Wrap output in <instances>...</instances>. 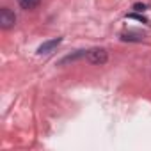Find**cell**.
I'll use <instances>...</instances> for the list:
<instances>
[{"label": "cell", "mask_w": 151, "mask_h": 151, "mask_svg": "<svg viewBox=\"0 0 151 151\" xmlns=\"http://www.w3.org/2000/svg\"><path fill=\"white\" fill-rule=\"evenodd\" d=\"M16 23V16L11 9L4 7L2 11H0V25H2V29H11L13 25Z\"/></svg>", "instance_id": "cell-1"}, {"label": "cell", "mask_w": 151, "mask_h": 151, "mask_svg": "<svg viewBox=\"0 0 151 151\" xmlns=\"http://www.w3.org/2000/svg\"><path fill=\"white\" fill-rule=\"evenodd\" d=\"M87 60L93 64H105L107 62V52L103 48H94L87 52Z\"/></svg>", "instance_id": "cell-2"}, {"label": "cell", "mask_w": 151, "mask_h": 151, "mask_svg": "<svg viewBox=\"0 0 151 151\" xmlns=\"http://www.w3.org/2000/svg\"><path fill=\"white\" fill-rule=\"evenodd\" d=\"M60 41H62V37H55V39H52V41H46V43H43L39 48H37V53H50L53 48H57L59 45H60Z\"/></svg>", "instance_id": "cell-3"}, {"label": "cell", "mask_w": 151, "mask_h": 151, "mask_svg": "<svg viewBox=\"0 0 151 151\" xmlns=\"http://www.w3.org/2000/svg\"><path fill=\"white\" fill-rule=\"evenodd\" d=\"M18 2H20V6L23 9H34L39 4V0H18Z\"/></svg>", "instance_id": "cell-4"}, {"label": "cell", "mask_w": 151, "mask_h": 151, "mask_svg": "<svg viewBox=\"0 0 151 151\" xmlns=\"http://www.w3.org/2000/svg\"><path fill=\"white\" fill-rule=\"evenodd\" d=\"M133 9H135V11H146V9H147V6H146V4H135V6H133Z\"/></svg>", "instance_id": "cell-5"}, {"label": "cell", "mask_w": 151, "mask_h": 151, "mask_svg": "<svg viewBox=\"0 0 151 151\" xmlns=\"http://www.w3.org/2000/svg\"><path fill=\"white\" fill-rule=\"evenodd\" d=\"M128 18H135V20H139V22H142V23H147V20H146L144 16H137V14H128Z\"/></svg>", "instance_id": "cell-6"}]
</instances>
